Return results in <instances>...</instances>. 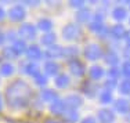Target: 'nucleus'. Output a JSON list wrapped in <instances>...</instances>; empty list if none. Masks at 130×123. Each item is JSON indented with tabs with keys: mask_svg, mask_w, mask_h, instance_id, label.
<instances>
[{
	"mask_svg": "<svg viewBox=\"0 0 130 123\" xmlns=\"http://www.w3.org/2000/svg\"><path fill=\"white\" fill-rule=\"evenodd\" d=\"M79 54V50L78 47H65L62 50V57L65 58H69V60H73V58H76V55Z\"/></svg>",
	"mask_w": 130,
	"mask_h": 123,
	"instance_id": "nucleus-28",
	"label": "nucleus"
},
{
	"mask_svg": "<svg viewBox=\"0 0 130 123\" xmlns=\"http://www.w3.org/2000/svg\"><path fill=\"white\" fill-rule=\"evenodd\" d=\"M3 109V101H2V96H0V111Z\"/></svg>",
	"mask_w": 130,
	"mask_h": 123,
	"instance_id": "nucleus-44",
	"label": "nucleus"
},
{
	"mask_svg": "<svg viewBox=\"0 0 130 123\" xmlns=\"http://www.w3.org/2000/svg\"><path fill=\"white\" fill-rule=\"evenodd\" d=\"M104 61H105V64H108V65H111L112 68H115V66L119 64V55L116 54V51H113V50H109V51H107L104 55Z\"/></svg>",
	"mask_w": 130,
	"mask_h": 123,
	"instance_id": "nucleus-13",
	"label": "nucleus"
},
{
	"mask_svg": "<svg viewBox=\"0 0 130 123\" xmlns=\"http://www.w3.org/2000/svg\"><path fill=\"white\" fill-rule=\"evenodd\" d=\"M11 47L15 50V53L20 55V54H22L24 51H26V43H25V40H22V39H15L13 42V46H11Z\"/></svg>",
	"mask_w": 130,
	"mask_h": 123,
	"instance_id": "nucleus-25",
	"label": "nucleus"
},
{
	"mask_svg": "<svg viewBox=\"0 0 130 123\" xmlns=\"http://www.w3.org/2000/svg\"><path fill=\"white\" fill-rule=\"evenodd\" d=\"M111 36H112L115 40H120V39L125 38V33H126V29L123 25H120V24H118V25H113L112 28H111L109 30Z\"/></svg>",
	"mask_w": 130,
	"mask_h": 123,
	"instance_id": "nucleus-17",
	"label": "nucleus"
},
{
	"mask_svg": "<svg viewBox=\"0 0 130 123\" xmlns=\"http://www.w3.org/2000/svg\"><path fill=\"white\" fill-rule=\"evenodd\" d=\"M90 30L91 32H95V33H100V35H103L105 32L107 33V29H105L104 24L103 22H97V21H93L90 24Z\"/></svg>",
	"mask_w": 130,
	"mask_h": 123,
	"instance_id": "nucleus-29",
	"label": "nucleus"
},
{
	"mask_svg": "<svg viewBox=\"0 0 130 123\" xmlns=\"http://www.w3.org/2000/svg\"><path fill=\"white\" fill-rule=\"evenodd\" d=\"M68 66H69L71 73H72L73 76H78V78L83 76V75H85V72H86V71H85V65H83L79 60H76V58L68 61Z\"/></svg>",
	"mask_w": 130,
	"mask_h": 123,
	"instance_id": "nucleus-7",
	"label": "nucleus"
},
{
	"mask_svg": "<svg viewBox=\"0 0 130 123\" xmlns=\"http://www.w3.org/2000/svg\"><path fill=\"white\" fill-rule=\"evenodd\" d=\"M26 57L30 60V62H33V61L36 60H40V57H42V50L39 48V46H29V47H26Z\"/></svg>",
	"mask_w": 130,
	"mask_h": 123,
	"instance_id": "nucleus-12",
	"label": "nucleus"
},
{
	"mask_svg": "<svg viewBox=\"0 0 130 123\" xmlns=\"http://www.w3.org/2000/svg\"><path fill=\"white\" fill-rule=\"evenodd\" d=\"M104 86H105V89H107V91H111V90H113V89H116V80L108 79V80L104 83Z\"/></svg>",
	"mask_w": 130,
	"mask_h": 123,
	"instance_id": "nucleus-36",
	"label": "nucleus"
},
{
	"mask_svg": "<svg viewBox=\"0 0 130 123\" xmlns=\"http://www.w3.org/2000/svg\"><path fill=\"white\" fill-rule=\"evenodd\" d=\"M4 40H6V35L2 32V30H0V46H2L3 43H4Z\"/></svg>",
	"mask_w": 130,
	"mask_h": 123,
	"instance_id": "nucleus-41",
	"label": "nucleus"
},
{
	"mask_svg": "<svg viewBox=\"0 0 130 123\" xmlns=\"http://www.w3.org/2000/svg\"><path fill=\"white\" fill-rule=\"evenodd\" d=\"M62 116L68 123H75L79 119V113L76 112V111H73V109H67L62 113Z\"/></svg>",
	"mask_w": 130,
	"mask_h": 123,
	"instance_id": "nucleus-27",
	"label": "nucleus"
},
{
	"mask_svg": "<svg viewBox=\"0 0 130 123\" xmlns=\"http://www.w3.org/2000/svg\"><path fill=\"white\" fill-rule=\"evenodd\" d=\"M112 17L115 18L116 21H123L127 18V10L122 6H116L115 8L112 10Z\"/></svg>",
	"mask_w": 130,
	"mask_h": 123,
	"instance_id": "nucleus-19",
	"label": "nucleus"
},
{
	"mask_svg": "<svg viewBox=\"0 0 130 123\" xmlns=\"http://www.w3.org/2000/svg\"><path fill=\"white\" fill-rule=\"evenodd\" d=\"M91 17H93L91 10L90 8H86V7L80 8L78 13H76V20H78V22H80V24H85V22H87V21H90Z\"/></svg>",
	"mask_w": 130,
	"mask_h": 123,
	"instance_id": "nucleus-16",
	"label": "nucleus"
},
{
	"mask_svg": "<svg viewBox=\"0 0 130 123\" xmlns=\"http://www.w3.org/2000/svg\"><path fill=\"white\" fill-rule=\"evenodd\" d=\"M53 28V22L50 18H40V20L38 21V29L43 30V32H50Z\"/></svg>",
	"mask_w": 130,
	"mask_h": 123,
	"instance_id": "nucleus-22",
	"label": "nucleus"
},
{
	"mask_svg": "<svg viewBox=\"0 0 130 123\" xmlns=\"http://www.w3.org/2000/svg\"><path fill=\"white\" fill-rule=\"evenodd\" d=\"M80 33H82V29L76 24H67L62 28V38L65 40H76Z\"/></svg>",
	"mask_w": 130,
	"mask_h": 123,
	"instance_id": "nucleus-3",
	"label": "nucleus"
},
{
	"mask_svg": "<svg viewBox=\"0 0 130 123\" xmlns=\"http://www.w3.org/2000/svg\"><path fill=\"white\" fill-rule=\"evenodd\" d=\"M40 96H42V100L46 101V102H53V101L58 100V96L57 93H55L54 90H43L42 93H40Z\"/></svg>",
	"mask_w": 130,
	"mask_h": 123,
	"instance_id": "nucleus-24",
	"label": "nucleus"
},
{
	"mask_svg": "<svg viewBox=\"0 0 130 123\" xmlns=\"http://www.w3.org/2000/svg\"><path fill=\"white\" fill-rule=\"evenodd\" d=\"M89 73H90V78L91 79H94V80H100L101 78L104 76V69H103V66H100V65H93L90 71H89Z\"/></svg>",
	"mask_w": 130,
	"mask_h": 123,
	"instance_id": "nucleus-21",
	"label": "nucleus"
},
{
	"mask_svg": "<svg viewBox=\"0 0 130 123\" xmlns=\"http://www.w3.org/2000/svg\"><path fill=\"white\" fill-rule=\"evenodd\" d=\"M54 83H55V86H57L58 89H67L68 86H69V83H71V79H69V76L65 75V73H60V75L55 76Z\"/></svg>",
	"mask_w": 130,
	"mask_h": 123,
	"instance_id": "nucleus-18",
	"label": "nucleus"
},
{
	"mask_svg": "<svg viewBox=\"0 0 130 123\" xmlns=\"http://www.w3.org/2000/svg\"><path fill=\"white\" fill-rule=\"evenodd\" d=\"M107 75H108V78H109V79L118 80V78H119L120 72H119V69H118V68H111V69L107 72Z\"/></svg>",
	"mask_w": 130,
	"mask_h": 123,
	"instance_id": "nucleus-34",
	"label": "nucleus"
},
{
	"mask_svg": "<svg viewBox=\"0 0 130 123\" xmlns=\"http://www.w3.org/2000/svg\"><path fill=\"white\" fill-rule=\"evenodd\" d=\"M50 111L54 115H62L65 111H67V105H65L64 100H60V98H58V100L53 101L50 104Z\"/></svg>",
	"mask_w": 130,
	"mask_h": 123,
	"instance_id": "nucleus-11",
	"label": "nucleus"
},
{
	"mask_svg": "<svg viewBox=\"0 0 130 123\" xmlns=\"http://www.w3.org/2000/svg\"><path fill=\"white\" fill-rule=\"evenodd\" d=\"M112 93H111V91H103V93H101V96H100V101L103 104H109V102H112Z\"/></svg>",
	"mask_w": 130,
	"mask_h": 123,
	"instance_id": "nucleus-32",
	"label": "nucleus"
},
{
	"mask_svg": "<svg viewBox=\"0 0 130 123\" xmlns=\"http://www.w3.org/2000/svg\"><path fill=\"white\" fill-rule=\"evenodd\" d=\"M18 33L22 38V40H32L36 38V26L32 24H22L18 29Z\"/></svg>",
	"mask_w": 130,
	"mask_h": 123,
	"instance_id": "nucleus-4",
	"label": "nucleus"
},
{
	"mask_svg": "<svg viewBox=\"0 0 130 123\" xmlns=\"http://www.w3.org/2000/svg\"><path fill=\"white\" fill-rule=\"evenodd\" d=\"M62 50L64 47H61V46H57V44H53L50 47L46 48V58H48V60H55V58L58 57H62Z\"/></svg>",
	"mask_w": 130,
	"mask_h": 123,
	"instance_id": "nucleus-8",
	"label": "nucleus"
},
{
	"mask_svg": "<svg viewBox=\"0 0 130 123\" xmlns=\"http://www.w3.org/2000/svg\"><path fill=\"white\" fill-rule=\"evenodd\" d=\"M60 72V65L55 61H47L44 64V73L46 76H57Z\"/></svg>",
	"mask_w": 130,
	"mask_h": 123,
	"instance_id": "nucleus-14",
	"label": "nucleus"
},
{
	"mask_svg": "<svg viewBox=\"0 0 130 123\" xmlns=\"http://www.w3.org/2000/svg\"><path fill=\"white\" fill-rule=\"evenodd\" d=\"M119 93L123 94V96H129V94H130V79H125V80L120 82Z\"/></svg>",
	"mask_w": 130,
	"mask_h": 123,
	"instance_id": "nucleus-30",
	"label": "nucleus"
},
{
	"mask_svg": "<svg viewBox=\"0 0 130 123\" xmlns=\"http://www.w3.org/2000/svg\"><path fill=\"white\" fill-rule=\"evenodd\" d=\"M24 72H25L26 75L33 76V78H35L36 75H39V73H40V69H39L38 64H35V62H28V64H25V66H24Z\"/></svg>",
	"mask_w": 130,
	"mask_h": 123,
	"instance_id": "nucleus-20",
	"label": "nucleus"
},
{
	"mask_svg": "<svg viewBox=\"0 0 130 123\" xmlns=\"http://www.w3.org/2000/svg\"><path fill=\"white\" fill-rule=\"evenodd\" d=\"M44 123H58V122H55V120H53V119H47Z\"/></svg>",
	"mask_w": 130,
	"mask_h": 123,
	"instance_id": "nucleus-43",
	"label": "nucleus"
},
{
	"mask_svg": "<svg viewBox=\"0 0 130 123\" xmlns=\"http://www.w3.org/2000/svg\"><path fill=\"white\" fill-rule=\"evenodd\" d=\"M123 39L126 40V44H127L129 47H130V29H129V30H126V33H125V38H123Z\"/></svg>",
	"mask_w": 130,
	"mask_h": 123,
	"instance_id": "nucleus-39",
	"label": "nucleus"
},
{
	"mask_svg": "<svg viewBox=\"0 0 130 123\" xmlns=\"http://www.w3.org/2000/svg\"><path fill=\"white\" fill-rule=\"evenodd\" d=\"M80 123H97V120H95L94 116H86L80 120Z\"/></svg>",
	"mask_w": 130,
	"mask_h": 123,
	"instance_id": "nucleus-38",
	"label": "nucleus"
},
{
	"mask_svg": "<svg viewBox=\"0 0 130 123\" xmlns=\"http://www.w3.org/2000/svg\"><path fill=\"white\" fill-rule=\"evenodd\" d=\"M14 65L10 62H3L2 65H0V75L2 76H11L14 73Z\"/></svg>",
	"mask_w": 130,
	"mask_h": 123,
	"instance_id": "nucleus-26",
	"label": "nucleus"
},
{
	"mask_svg": "<svg viewBox=\"0 0 130 123\" xmlns=\"http://www.w3.org/2000/svg\"><path fill=\"white\" fill-rule=\"evenodd\" d=\"M4 17H6V11H4V8H3V7H0V21L4 20Z\"/></svg>",
	"mask_w": 130,
	"mask_h": 123,
	"instance_id": "nucleus-40",
	"label": "nucleus"
},
{
	"mask_svg": "<svg viewBox=\"0 0 130 123\" xmlns=\"http://www.w3.org/2000/svg\"><path fill=\"white\" fill-rule=\"evenodd\" d=\"M30 89L24 80L13 82L6 90V101L11 108H22L28 105Z\"/></svg>",
	"mask_w": 130,
	"mask_h": 123,
	"instance_id": "nucleus-1",
	"label": "nucleus"
},
{
	"mask_svg": "<svg viewBox=\"0 0 130 123\" xmlns=\"http://www.w3.org/2000/svg\"><path fill=\"white\" fill-rule=\"evenodd\" d=\"M65 105H67V109H73L76 111L78 108H80L83 104V98L79 94H69L67 98L64 100Z\"/></svg>",
	"mask_w": 130,
	"mask_h": 123,
	"instance_id": "nucleus-6",
	"label": "nucleus"
},
{
	"mask_svg": "<svg viewBox=\"0 0 130 123\" xmlns=\"http://www.w3.org/2000/svg\"><path fill=\"white\" fill-rule=\"evenodd\" d=\"M3 57L6 60H14V58L18 57V54L15 53V50L13 47H4L3 48Z\"/></svg>",
	"mask_w": 130,
	"mask_h": 123,
	"instance_id": "nucleus-31",
	"label": "nucleus"
},
{
	"mask_svg": "<svg viewBox=\"0 0 130 123\" xmlns=\"http://www.w3.org/2000/svg\"><path fill=\"white\" fill-rule=\"evenodd\" d=\"M83 55H85V58L89 60V61H97V60H100V58L103 57L104 53H103L101 46H98L97 43H90V44H87L85 47Z\"/></svg>",
	"mask_w": 130,
	"mask_h": 123,
	"instance_id": "nucleus-2",
	"label": "nucleus"
},
{
	"mask_svg": "<svg viewBox=\"0 0 130 123\" xmlns=\"http://www.w3.org/2000/svg\"><path fill=\"white\" fill-rule=\"evenodd\" d=\"M113 108L119 113H127L130 111V102L125 98H118L113 101Z\"/></svg>",
	"mask_w": 130,
	"mask_h": 123,
	"instance_id": "nucleus-9",
	"label": "nucleus"
},
{
	"mask_svg": "<svg viewBox=\"0 0 130 123\" xmlns=\"http://www.w3.org/2000/svg\"><path fill=\"white\" fill-rule=\"evenodd\" d=\"M98 119L101 123H112L115 120V113L108 108H103L98 111Z\"/></svg>",
	"mask_w": 130,
	"mask_h": 123,
	"instance_id": "nucleus-10",
	"label": "nucleus"
},
{
	"mask_svg": "<svg viewBox=\"0 0 130 123\" xmlns=\"http://www.w3.org/2000/svg\"><path fill=\"white\" fill-rule=\"evenodd\" d=\"M25 15H26V11H25V8H24V6H21V4H17V6H14V7H11L10 11H8V17H10V20L14 21V22L22 21L24 18H25Z\"/></svg>",
	"mask_w": 130,
	"mask_h": 123,
	"instance_id": "nucleus-5",
	"label": "nucleus"
},
{
	"mask_svg": "<svg viewBox=\"0 0 130 123\" xmlns=\"http://www.w3.org/2000/svg\"><path fill=\"white\" fill-rule=\"evenodd\" d=\"M40 40H42V44L50 47V46L55 44L57 36H55V33H53V32H47V33H44V35L42 36V39H40Z\"/></svg>",
	"mask_w": 130,
	"mask_h": 123,
	"instance_id": "nucleus-23",
	"label": "nucleus"
},
{
	"mask_svg": "<svg viewBox=\"0 0 130 123\" xmlns=\"http://www.w3.org/2000/svg\"><path fill=\"white\" fill-rule=\"evenodd\" d=\"M83 4H85V2L83 0H72V2H69V6L72 8H83Z\"/></svg>",
	"mask_w": 130,
	"mask_h": 123,
	"instance_id": "nucleus-37",
	"label": "nucleus"
},
{
	"mask_svg": "<svg viewBox=\"0 0 130 123\" xmlns=\"http://www.w3.org/2000/svg\"><path fill=\"white\" fill-rule=\"evenodd\" d=\"M120 73H122L123 76H126V79H130V60L123 62L122 69H120Z\"/></svg>",
	"mask_w": 130,
	"mask_h": 123,
	"instance_id": "nucleus-33",
	"label": "nucleus"
},
{
	"mask_svg": "<svg viewBox=\"0 0 130 123\" xmlns=\"http://www.w3.org/2000/svg\"><path fill=\"white\" fill-rule=\"evenodd\" d=\"M35 82H36V84H39V86H44L46 83H47V76L39 73V75L35 76Z\"/></svg>",
	"mask_w": 130,
	"mask_h": 123,
	"instance_id": "nucleus-35",
	"label": "nucleus"
},
{
	"mask_svg": "<svg viewBox=\"0 0 130 123\" xmlns=\"http://www.w3.org/2000/svg\"><path fill=\"white\" fill-rule=\"evenodd\" d=\"M82 91L85 93V96H87L89 98H93L97 94L98 87H97V84L93 83V82H86L85 84L82 86Z\"/></svg>",
	"mask_w": 130,
	"mask_h": 123,
	"instance_id": "nucleus-15",
	"label": "nucleus"
},
{
	"mask_svg": "<svg viewBox=\"0 0 130 123\" xmlns=\"http://www.w3.org/2000/svg\"><path fill=\"white\" fill-rule=\"evenodd\" d=\"M25 4H28V6H36V4H39V2H25Z\"/></svg>",
	"mask_w": 130,
	"mask_h": 123,
	"instance_id": "nucleus-42",
	"label": "nucleus"
}]
</instances>
